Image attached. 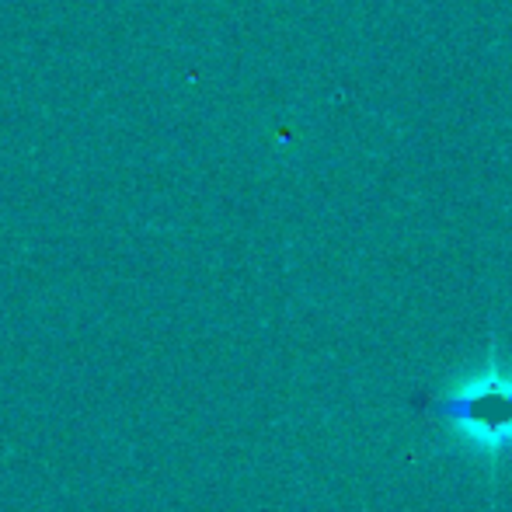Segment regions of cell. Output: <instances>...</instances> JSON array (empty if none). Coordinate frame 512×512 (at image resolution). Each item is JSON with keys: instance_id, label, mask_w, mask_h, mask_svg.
Returning <instances> with one entry per match:
<instances>
[{"instance_id": "1", "label": "cell", "mask_w": 512, "mask_h": 512, "mask_svg": "<svg viewBox=\"0 0 512 512\" xmlns=\"http://www.w3.org/2000/svg\"><path fill=\"white\" fill-rule=\"evenodd\" d=\"M429 411L446 422H457L478 443L502 446L512 439V377L488 370L467 391L432 401Z\"/></svg>"}]
</instances>
